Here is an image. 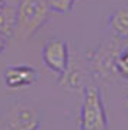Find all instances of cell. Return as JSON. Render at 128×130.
Segmentation results:
<instances>
[{"instance_id": "cell-5", "label": "cell", "mask_w": 128, "mask_h": 130, "mask_svg": "<svg viewBox=\"0 0 128 130\" xmlns=\"http://www.w3.org/2000/svg\"><path fill=\"white\" fill-rule=\"evenodd\" d=\"M42 61L52 73L60 76L70 63L69 44L61 38H50L42 47Z\"/></svg>"}, {"instance_id": "cell-14", "label": "cell", "mask_w": 128, "mask_h": 130, "mask_svg": "<svg viewBox=\"0 0 128 130\" xmlns=\"http://www.w3.org/2000/svg\"><path fill=\"white\" fill-rule=\"evenodd\" d=\"M124 107H125V108L128 110V96L125 98V100H124Z\"/></svg>"}, {"instance_id": "cell-13", "label": "cell", "mask_w": 128, "mask_h": 130, "mask_svg": "<svg viewBox=\"0 0 128 130\" xmlns=\"http://www.w3.org/2000/svg\"><path fill=\"white\" fill-rule=\"evenodd\" d=\"M6 6H7V3H6V0H0V12L2 10H5Z\"/></svg>"}, {"instance_id": "cell-11", "label": "cell", "mask_w": 128, "mask_h": 130, "mask_svg": "<svg viewBox=\"0 0 128 130\" xmlns=\"http://www.w3.org/2000/svg\"><path fill=\"white\" fill-rule=\"evenodd\" d=\"M116 70L118 75L127 77L128 79V45L121 50V53L118 54L116 59Z\"/></svg>"}, {"instance_id": "cell-10", "label": "cell", "mask_w": 128, "mask_h": 130, "mask_svg": "<svg viewBox=\"0 0 128 130\" xmlns=\"http://www.w3.org/2000/svg\"><path fill=\"white\" fill-rule=\"evenodd\" d=\"M48 6L51 9V12H57L61 15L70 13L74 7L76 0H47Z\"/></svg>"}, {"instance_id": "cell-1", "label": "cell", "mask_w": 128, "mask_h": 130, "mask_svg": "<svg viewBox=\"0 0 128 130\" xmlns=\"http://www.w3.org/2000/svg\"><path fill=\"white\" fill-rule=\"evenodd\" d=\"M51 9L47 0H20L15 10L13 35L19 41L34 37L50 19Z\"/></svg>"}, {"instance_id": "cell-12", "label": "cell", "mask_w": 128, "mask_h": 130, "mask_svg": "<svg viewBox=\"0 0 128 130\" xmlns=\"http://www.w3.org/2000/svg\"><path fill=\"white\" fill-rule=\"evenodd\" d=\"M6 44H7V35H6L3 31H0V54L5 51Z\"/></svg>"}, {"instance_id": "cell-3", "label": "cell", "mask_w": 128, "mask_h": 130, "mask_svg": "<svg viewBox=\"0 0 128 130\" xmlns=\"http://www.w3.org/2000/svg\"><path fill=\"white\" fill-rule=\"evenodd\" d=\"M39 112L32 105L16 102L0 117V130H38Z\"/></svg>"}, {"instance_id": "cell-4", "label": "cell", "mask_w": 128, "mask_h": 130, "mask_svg": "<svg viewBox=\"0 0 128 130\" xmlns=\"http://www.w3.org/2000/svg\"><path fill=\"white\" fill-rule=\"evenodd\" d=\"M122 48H118L116 41H106L89 54L90 70L99 79H111L118 75L116 59Z\"/></svg>"}, {"instance_id": "cell-2", "label": "cell", "mask_w": 128, "mask_h": 130, "mask_svg": "<svg viewBox=\"0 0 128 130\" xmlns=\"http://www.w3.org/2000/svg\"><path fill=\"white\" fill-rule=\"evenodd\" d=\"M80 130H108V116L100 91L92 85L83 89Z\"/></svg>"}, {"instance_id": "cell-9", "label": "cell", "mask_w": 128, "mask_h": 130, "mask_svg": "<svg viewBox=\"0 0 128 130\" xmlns=\"http://www.w3.org/2000/svg\"><path fill=\"white\" fill-rule=\"evenodd\" d=\"M15 10L12 6H6L5 10L0 12V31H3L7 37L13 35L15 28Z\"/></svg>"}, {"instance_id": "cell-8", "label": "cell", "mask_w": 128, "mask_h": 130, "mask_svg": "<svg viewBox=\"0 0 128 130\" xmlns=\"http://www.w3.org/2000/svg\"><path fill=\"white\" fill-rule=\"evenodd\" d=\"M108 29L119 40H128V3L122 5L108 19Z\"/></svg>"}, {"instance_id": "cell-6", "label": "cell", "mask_w": 128, "mask_h": 130, "mask_svg": "<svg viewBox=\"0 0 128 130\" xmlns=\"http://www.w3.org/2000/svg\"><path fill=\"white\" fill-rule=\"evenodd\" d=\"M39 73L38 70L28 64L7 66L3 72V82L9 89H22L36 83Z\"/></svg>"}, {"instance_id": "cell-7", "label": "cell", "mask_w": 128, "mask_h": 130, "mask_svg": "<svg viewBox=\"0 0 128 130\" xmlns=\"http://www.w3.org/2000/svg\"><path fill=\"white\" fill-rule=\"evenodd\" d=\"M58 83L63 88L69 89V91H83L86 88L84 86V72L81 69V66L70 59V63L67 66V69L60 75L58 77Z\"/></svg>"}]
</instances>
